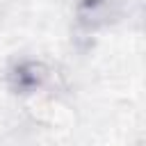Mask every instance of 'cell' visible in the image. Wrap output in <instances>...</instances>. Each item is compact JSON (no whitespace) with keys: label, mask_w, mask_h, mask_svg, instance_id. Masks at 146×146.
<instances>
[{"label":"cell","mask_w":146,"mask_h":146,"mask_svg":"<svg viewBox=\"0 0 146 146\" xmlns=\"http://www.w3.org/2000/svg\"><path fill=\"white\" fill-rule=\"evenodd\" d=\"M48 75H50V71L43 62L21 59L9 68L7 82H9L14 94H34L36 89H41L46 84Z\"/></svg>","instance_id":"obj_1"},{"label":"cell","mask_w":146,"mask_h":146,"mask_svg":"<svg viewBox=\"0 0 146 146\" xmlns=\"http://www.w3.org/2000/svg\"><path fill=\"white\" fill-rule=\"evenodd\" d=\"M116 0H80L78 21L84 27H98L114 16Z\"/></svg>","instance_id":"obj_2"}]
</instances>
